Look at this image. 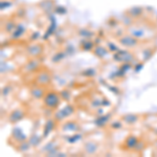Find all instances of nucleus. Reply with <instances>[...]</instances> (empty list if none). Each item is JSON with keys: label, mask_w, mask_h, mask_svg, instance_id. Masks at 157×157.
I'll list each match as a JSON object with an SVG mask.
<instances>
[{"label": "nucleus", "mask_w": 157, "mask_h": 157, "mask_svg": "<svg viewBox=\"0 0 157 157\" xmlns=\"http://www.w3.org/2000/svg\"><path fill=\"white\" fill-rule=\"evenodd\" d=\"M145 149H146V143H145V140H143V139L140 138L137 143V145H136V147L134 148V152H136V153H141Z\"/></svg>", "instance_id": "obj_25"}, {"label": "nucleus", "mask_w": 157, "mask_h": 157, "mask_svg": "<svg viewBox=\"0 0 157 157\" xmlns=\"http://www.w3.org/2000/svg\"><path fill=\"white\" fill-rule=\"evenodd\" d=\"M15 148H16V150L18 151V152L25 153V152H27V151L30 150L32 146H30L29 141L26 139V140H23V141H21L20 144H18V145H16V146H15Z\"/></svg>", "instance_id": "obj_20"}, {"label": "nucleus", "mask_w": 157, "mask_h": 157, "mask_svg": "<svg viewBox=\"0 0 157 157\" xmlns=\"http://www.w3.org/2000/svg\"><path fill=\"white\" fill-rule=\"evenodd\" d=\"M48 88L46 87H42V86H39L37 84H34V86L29 88V95L33 100L35 101H42L43 98H44L45 93Z\"/></svg>", "instance_id": "obj_8"}, {"label": "nucleus", "mask_w": 157, "mask_h": 157, "mask_svg": "<svg viewBox=\"0 0 157 157\" xmlns=\"http://www.w3.org/2000/svg\"><path fill=\"white\" fill-rule=\"evenodd\" d=\"M60 92V95L61 98H62L63 101H65V102H69L70 100H71V92H70L69 89H63L62 91H59Z\"/></svg>", "instance_id": "obj_23"}, {"label": "nucleus", "mask_w": 157, "mask_h": 157, "mask_svg": "<svg viewBox=\"0 0 157 157\" xmlns=\"http://www.w3.org/2000/svg\"><path fill=\"white\" fill-rule=\"evenodd\" d=\"M44 52V47L40 43H34L30 44L25 48V54L29 58H39Z\"/></svg>", "instance_id": "obj_7"}, {"label": "nucleus", "mask_w": 157, "mask_h": 157, "mask_svg": "<svg viewBox=\"0 0 157 157\" xmlns=\"http://www.w3.org/2000/svg\"><path fill=\"white\" fill-rule=\"evenodd\" d=\"M100 149V145H98V141L89 139V140H86L83 145V152H84L85 155H95L98 152Z\"/></svg>", "instance_id": "obj_11"}, {"label": "nucleus", "mask_w": 157, "mask_h": 157, "mask_svg": "<svg viewBox=\"0 0 157 157\" xmlns=\"http://www.w3.org/2000/svg\"><path fill=\"white\" fill-rule=\"evenodd\" d=\"M75 107L72 105V104H67L63 109H59L54 113V116L52 117L55 118L56 121H58L59 124H61L62 121H64L66 118L70 117L71 115L75 114Z\"/></svg>", "instance_id": "obj_4"}, {"label": "nucleus", "mask_w": 157, "mask_h": 157, "mask_svg": "<svg viewBox=\"0 0 157 157\" xmlns=\"http://www.w3.org/2000/svg\"><path fill=\"white\" fill-rule=\"evenodd\" d=\"M154 54V50L153 49H150V48H147L145 50V52L143 54V62H146V61H148V60H150L151 58H152V56H153Z\"/></svg>", "instance_id": "obj_27"}, {"label": "nucleus", "mask_w": 157, "mask_h": 157, "mask_svg": "<svg viewBox=\"0 0 157 157\" xmlns=\"http://www.w3.org/2000/svg\"><path fill=\"white\" fill-rule=\"evenodd\" d=\"M13 89H14V86H13L12 84L4 85L3 87H2V89H1V95H2V98H6L7 95L11 94Z\"/></svg>", "instance_id": "obj_22"}, {"label": "nucleus", "mask_w": 157, "mask_h": 157, "mask_svg": "<svg viewBox=\"0 0 157 157\" xmlns=\"http://www.w3.org/2000/svg\"><path fill=\"white\" fill-rule=\"evenodd\" d=\"M52 83V75L48 69L42 67L36 73V77H35V84L42 86V87L48 88Z\"/></svg>", "instance_id": "obj_2"}, {"label": "nucleus", "mask_w": 157, "mask_h": 157, "mask_svg": "<svg viewBox=\"0 0 157 157\" xmlns=\"http://www.w3.org/2000/svg\"><path fill=\"white\" fill-rule=\"evenodd\" d=\"M123 123L128 126H134L138 124V121L141 120V115L137 114V113H126L121 117Z\"/></svg>", "instance_id": "obj_13"}, {"label": "nucleus", "mask_w": 157, "mask_h": 157, "mask_svg": "<svg viewBox=\"0 0 157 157\" xmlns=\"http://www.w3.org/2000/svg\"><path fill=\"white\" fill-rule=\"evenodd\" d=\"M57 125H59V123H58V121H56L54 117L48 118V120L46 121V123H45L44 127H43V135H42L43 137H44V138L47 137V136H48V134L55 130L56 127H57Z\"/></svg>", "instance_id": "obj_15"}, {"label": "nucleus", "mask_w": 157, "mask_h": 157, "mask_svg": "<svg viewBox=\"0 0 157 157\" xmlns=\"http://www.w3.org/2000/svg\"><path fill=\"white\" fill-rule=\"evenodd\" d=\"M65 58V54L63 52H58L57 54L54 55V57H52V61L55 63H59L60 61H62L63 59Z\"/></svg>", "instance_id": "obj_26"}, {"label": "nucleus", "mask_w": 157, "mask_h": 157, "mask_svg": "<svg viewBox=\"0 0 157 157\" xmlns=\"http://www.w3.org/2000/svg\"><path fill=\"white\" fill-rule=\"evenodd\" d=\"M60 128L63 132L77 133L80 131L81 125H80V123L77 121H64L62 125L60 126Z\"/></svg>", "instance_id": "obj_10"}, {"label": "nucleus", "mask_w": 157, "mask_h": 157, "mask_svg": "<svg viewBox=\"0 0 157 157\" xmlns=\"http://www.w3.org/2000/svg\"><path fill=\"white\" fill-rule=\"evenodd\" d=\"M154 146H155V148L157 149V140L155 141V143H154Z\"/></svg>", "instance_id": "obj_28"}, {"label": "nucleus", "mask_w": 157, "mask_h": 157, "mask_svg": "<svg viewBox=\"0 0 157 157\" xmlns=\"http://www.w3.org/2000/svg\"><path fill=\"white\" fill-rule=\"evenodd\" d=\"M110 118L111 116L110 114H103V115H100L97 120L94 121V124L98 126V127L102 128V127H105L110 124Z\"/></svg>", "instance_id": "obj_18"}, {"label": "nucleus", "mask_w": 157, "mask_h": 157, "mask_svg": "<svg viewBox=\"0 0 157 157\" xmlns=\"http://www.w3.org/2000/svg\"><path fill=\"white\" fill-rule=\"evenodd\" d=\"M93 55L95 56L98 59H105L107 57V55L109 54V49L107 47H104V46H101V45H97L94 47V49L92 50Z\"/></svg>", "instance_id": "obj_16"}, {"label": "nucleus", "mask_w": 157, "mask_h": 157, "mask_svg": "<svg viewBox=\"0 0 157 157\" xmlns=\"http://www.w3.org/2000/svg\"><path fill=\"white\" fill-rule=\"evenodd\" d=\"M123 121L120 120V121H111L110 124H109V126H110L111 129H113V130H118V129L123 128Z\"/></svg>", "instance_id": "obj_24"}, {"label": "nucleus", "mask_w": 157, "mask_h": 157, "mask_svg": "<svg viewBox=\"0 0 157 157\" xmlns=\"http://www.w3.org/2000/svg\"><path fill=\"white\" fill-rule=\"evenodd\" d=\"M41 68H42V63L39 60V58H29V60L21 67V71L25 75H32V73L36 75Z\"/></svg>", "instance_id": "obj_3"}, {"label": "nucleus", "mask_w": 157, "mask_h": 157, "mask_svg": "<svg viewBox=\"0 0 157 157\" xmlns=\"http://www.w3.org/2000/svg\"><path fill=\"white\" fill-rule=\"evenodd\" d=\"M44 138L43 136H39L37 133H33L32 135L29 136V138H27V140L29 141L30 146H32V148H37L38 146L41 144L42 139Z\"/></svg>", "instance_id": "obj_19"}, {"label": "nucleus", "mask_w": 157, "mask_h": 157, "mask_svg": "<svg viewBox=\"0 0 157 157\" xmlns=\"http://www.w3.org/2000/svg\"><path fill=\"white\" fill-rule=\"evenodd\" d=\"M61 101H62V98H61L59 91L47 89L46 93H45L44 98L42 100V103L45 108L52 109V110H57L60 106Z\"/></svg>", "instance_id": "obj_1"}, {"label": "nucleus", "mask_w": 157, "mask_h": 157, "mask_svg": "<svg viewBox=\"0 0 157 157\" xmlns=\"http://www.w3.org/2000/svg\"><path fill=\"white\" fill-rule=\"evenodd\" d=\"M113 58L116 62L120 63H132L135 60V56H134L131 52H128V50H118L117 52H114L113 55Z\"/></svg>", "instance_id": "obj_6"}, {"label": "nucleus", "mask_w": 157, "mask_h": 157, "mask_svg": "<svg viewBox=\"0 0 157 157\" xmlns=\"http://www.w3.org/2000/svg\"><path fill=\"white\" fill-rule=\"evenodd\" d=\"M26 139H27L26 136L24 135L23 132H22V130L20 128H15L12 132L11 137H10V140H13L14 146L18 145V144H20L21 141L26 140Z\"/></svg>", "instance_id": "obj_14"}, {"label": "nucleus", "mask_w": 157, "mask_h": 157, "mask_svg": "<svg viewBox=\"0 0 157 157\" xmlns=\"http://www.w3.org/2000/svg\"><path fill=\"white\" fill-rule=\"evenodd\" d=\"M26 115H27L26 109L21 106V107L15 108L14 110H12L10 112V114L7 115V121L11 124H17L20 121H23Z\"/></svg>", "instance_id": "obj_5"}, {"label": "nucleus", "mask_w": 157, "mask_h": 157, "mask_svg": "<svg viewBox=\"0 0 157 157\" xmlns=\"http://www.w3.org/2000/svg\"><path fill=\"white\" fill-rule=\"evenodd\" d=\"M118 43L121 45V46L126 47V48H136V47L139 45V41L138 39H136L135 37L133 36H129V35H126V36L120 37L117 39Z\"/></svg>", "instance_id": "obj_9"}, {"label": "nucleus", "mask_w": 157, "mask_h": 157, "mask_svg": "<svg viewBox=\"0 0 157 157\" xmlns=\"http://www.w3.org/2000/svg\"><path fill=\"white\" fill-rule=\"evenodd\" d=\"M139 137L135 135H128L127 137L125 138V140H124V143L121 144V149L123 150H126V151H134V148L136 147L137 145V143L139 141Z\"/></svg>", "instance_id": "obj_12"}, {"label": "nucleus", "mask_w": 157, "mask_h": 157, "mask_svg": "<svg viewBox=\"0 0 157 157\" xmlns=\"http://www.w3.org/2000/svg\"><path fill=\"white\" fill-rule=\"evenodd\" d=\"M57 147H60L59 140H58L57 138H54V139H52L50 141H48L46 145L43 147L42 150H41V153H43L44 155H46L48 152H50L52 150H54V149H56Z\"/></svg>", "instance_id": "obj_17"}, {"label": "nucleus", "mask_w": 157, "mask_h": 157, "mask_svg": "<svg viewBox=\"0 0 157 157\" xmlns=\"http://www.w3.org/2000/svg\"><path fill=\"white\" fill-rule=\"evenodd\" d=\"M64 138H65V140H66L67 143L75 144V143H78V141H80L81 139L83 138V135H82V134H80L78 132H77V133H72V135L66 136V137H64Z\"/></svg>", "instance_id": "obj_21"}]
</instances>
